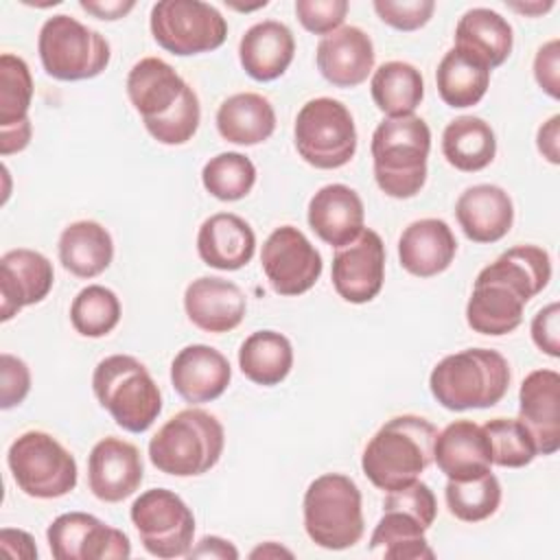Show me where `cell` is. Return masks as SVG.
I'll return each instance as SVG.
<instances>
[{
    "mask_svg": "<svg viewBox=\"0 0 560 560\" xmlns=\"http://www.w3.org/2000/svg\"><path fill=\"white\" fill-rule=\"evenodd\" d=\"M551 280V258L538 245H516L483 267L466 304V322L479 335L501 337L523 322L525 304Z\"/></svg>",
    "mask_w": 560,
    "mask_h": 560,
    "instance_id": "1",
    "label": "cell"
},
{
    "mask_svg": "<svg viewBox=\"0 0 560 560\" xmlns=\"http://www.w3.org/2000/svg\"><path fill=\"white\" fill-rule=\"evenodd\" d=\"M127 96L160 144L188 142L201 122L197 92L160 57H142L127 74Z\"/></svg>",
    "mask_w": 560,
    "mask_h": 560,
    "instance_id": "2",
    "label": "cell"
},
{
    "mask_svg": "<svg viewBox=\"0 0 560 560\" xmlns=\"http://www.w3.org/2000/svg\"><path fill=\"white\" fill-rule=\"evenodd\" d=\"M435 435V424L422 416L389 418L363 448V475L383 492L413 483L433 462Z\"/></svg>",
    "mask_w": 560,
    "mask_h": 560,
    "instance_id": "3",
    "label": "cell"
},
{
    "mask_svg": "<svg viewBox=\"0 0 560 560\" xmlns=\"http://www.w3.org/2000/svg\"><path fill=\"white\" fill-rule=\"evenodd\" d=\"M510 381V363L501 352L492 348H468L435 363L429 376V389L444 409H488L503 400Z\"/></svg>",
    "mask_w": 560,
    "mask_h": 560,
    "instance_id": "4",
    "label": "cell"
},
{
    "mask_svg": "<svg viewBox=\"0 0 560 560\" xmlns=\"http://www.w3.org/2000/svg\"><path fill=\"white\" fill-rule=\"evenodd\" d=\"M372 166L378 188L394 199L416 197L427 182L431 151L429 125L411 114L385 118L372 133Z\"/></svg>",
    "mask_w": 560,
    "mask_h": 560,
    "instance_id": "5",
    "label": "cell"
},
{
    "mask_svg": "<svg viewBox=\"0 0 560 560\" xmlns=\"http://www.w3.org/2000/svg\"><path fill=\"white\" fill-rule=\"evenodd\" d=\"M223 424L210 411L188 407L168 418L149 440L151 464L173 477H197L221 459Z\"/></svg>",
    "mask_w": 560,
    "mask_h": 560,
    "instance_id": "6",
    "label": "cell"
},
{
    "mask_svg": "<svg viewBox=\"0 0 560 560\" xmlns=\"http://www.w3.org/2000/svg\"><path fill=\"white\" fill-rule=\"evenodd\" d=\"M92 389L114 422L129 431H147L162 411V392L144 363L131 354H109L92 372Z\"/></svg>",
    "mask_w": 560,
    "mask_h": 560,
    "instance_id": "7",
    "label": "cell"
},
{
    "mask_svg": "<svg viewBox=\"0 0 560 560\" xmlns=\"http://www.w3.org/2000/svg\"><path fill=\"white\" fill-rule=\"evenodd\" d=\"M302 512L308 538L330 551L354 547L365 532L361 490L354 479L341 472L313 479L304 492Z\"/></svg>",
    "mask_w": 560,
    "mask_h": 560,
    "instance_id": "8",
    "label": "cell"
},
{
    "mask_svg": "<svg viewBox=\"0 0 560 560\" xmlns=\"http://www.w3.org/2000/svg\"><path fill=\"white\" fill-rule=\"evenodd\" d=\"M39 61L57 81H85L98 77L112 57L109 42L72 15L48 18L37 37Z\"/></svg>",
    "mask_w": 560,
    "mask_h": 560,
    "instance_id": "9",
    "label": "cell"
},
{
    "mask_svg": "<svg viewBox=\"0 0 560 560\" xmlns=\"http://www.w3.org/2000/svg\"><path fill=\"white\" fill-rule=\"evenodd\" d=\"M300 158L319 168L346 166L357 153V127L350 109L330 96L311 98L302 105L293 125Z\"/></svg>",
    "mask_w": 560,
    "mask_h": 560,
    "instance_id": "10",
    "label": "cell"
},
{
    "mask_svg": "<svg viewBox=\"0 0 560 560\" xmlns=\"http://www.w3.org/2000/svg\"><path fill=\"white\" fill-rule=\"evenodd\" d=\"M7 464L15 486L33 499H59L77 486L74 455L46 431H26L18 435Z\"/></svg>",
    "mask_w": 560,
    "mask_h": 560,
    "instance_id": "11",
    "label": "cell"
},
{
    "mask_svg": "<svg viewBox=\"0 0 560 560\" xmlns=\"http://www.w3.org/2000/svg\"><path fill=\"white\" fill-rule=\"evenodd\" d=\"M149 26L158 46L177 57L217 50L228 37L225 18L201 0H160L151 7Z\"/></svg>",
    "mask_w": 560,
    "mask_h": 560,
    "instance_id": "12",
    "label": "cell"
},
{
    "mask_svg": "<svg viewBox=\"0 0 560 560\" xmlns=\"http://www.w3.org/2000/svg\"><path fill=\"white\" fill-rule=\"evenodd\" d=\"M142 547L155 558L188 556L195 536L192 510L166 488L144 490L129 510Z\"/></svg>",
    "mask_w": 560,
    "mask_h": 560,
    "instance_id": "13",
    "label": "cell"
},
{
    "mask_svg": "<svg viewBox=\"0 0 560 560\" xmlns=\"http://www.w3.org/2000/svg\"><path fill=\"white\" fill-rule=\"evenodd\" d=\"M265 278L278 295H302L322 276V256L295 225L276 228L260 249Z\"/></svg>",
    "mask_w": 560,
    "mask_h": 560,
    "instance_id": "14",
    "label": "cell"
},
{
    "mask_svg": "<svg viewBox=\"0 0 560 560\" xmlns=\"http://www.w3.org/2000/svg\"><path fill=\"white\" fill-rule=\"evenodd\" d=\"M46 538L55 560H125L131 556L129 536L88 512L59 514L48 525Z\"/></svg>",
    "mask_w": 560,
    "mask_h": 560,
    "instance_id": "15",
    "label": "cell"
},
{
    "mask_svg": "<svg viewBox=\"0 0 560 560\" xmlns=\"http://www.w3.org/2000/svg\"><path fill=\"white\" fill-rule=\"evenodd\" d=\"M337 295L350 304L374 300L385 280V245L378 232L365 228L352 243L339 247L330 269Z\"/></svg>",
    "mask_w": 560,
    "mask_h": 560,
    "instance_id": "16",
    "label": "cell"
},
{
    "mask_svg": "<svg viewBox=\"0 0 560 560\" xmlns=\"http://www.w3.org/2000/svg\"><path fill=\"white\" fill-rule=\"evenodd\" d=\"M144 477L140 451L120 438L98 440L88 455V486L98 501L118 503L131 497Z\"/></svg>",
    "mask_w": 560,
    "mask_h": 560,
    "instance_id": "17",
    "label": "cell"
},
{
    "mask_svg": "<svg viewBox=\"0 0 560 560\" xmlns=\"http://www.w3.org/2000/svg\"><path fill=\"white\" fill-rule=\"evenodd\" d=\"M55 282L52 262L35 249L18 247L0 256V319L9 322L24 306L42 302Z\"/></svg>",
    "mask_w": 560,
    "mask_h": 560,
    "instance_id": "18",
    "label": "cell"
},
{
    "mask_svg": "<svg viewBox=\"0 0 560 560\" xmlns=\"http://www.w3.org/2000/svg\"><path fill=\"white\" fill-rule=\"evenodd\" d=\"M33 101V77L28 63L11 52L0 57V153L11 155L28 147L33 125L28 107Z\"/></svg>",
    "mask_w": 560,
    "mask_h": 560,
    "instance_id": "19",
    "label": "cell"
},
{
    "mask_svg": "<svg viewBox=\"0 0 560 560\" xmlns=\"http://www.w3.org/2000/svg\"><path fill=\"white\" fill-rule=\"evenodd\" d=\"M518 420L532 433L538 455H553L560 448V374L556 370H534L523 378Z\"/></svg>",
    "mask_w": 560,
    "mask_h": 560,
    "instance_id": "20",
    "label": "cell"
},
{
    "mask_svg": "<svg viewBox=\"0 0 560 560\" xmlns=\"http://www.w3.org/2000/svg\"><path fill=\"white\" fill-rule=\"evenodd\" d=\"M184 311L203 332L234 330L247 311V298L241 287L219 276H201L184 291Z\"/></svg>",
    "mask_w": 560,
    "mask_h": 560,
    "instance_id": "21",
    "label": "cell"
},
{
    "mask_svg": "<svg viewBox=\"0 0 560 560\" xmlns=\"http://www.w3.org/2000/svg\"><path fill=\"white\" fill-rule=\"evenodd\" d=\"M315 61L335 88H357L374 70V44L363 28L341 26L319 39Z\"/></svg>",
    "mask_w": 560,
    "mask_h": 560,
    "instance_id": "22",
    "label": "cell"
},
{
    "mask_svg": "<svg viewBox=\"0 0 560 560\" xmlns=\"http://www.w3.org/2000/svg\"><path fill=\"white\" fill-rule=\"evenodd\" d=\"M311 230L330 247L352 243L365 230V208L359 192L346 184H326L308 201Z\"/></svg>",
    "mask_w": 560,
    "mask_h": 560,
    "instance_id": "23",
    "label": "cell"
},
{
    "mask_svg": "<svg viewBox=\"0 0 560 560\" xmlns=\"http://www.w3.org/2000/svg\"><path fill=\"white\" fill-rule=\"evenodd\" d=\"M230 378V361L206 343L182 348L171 363L173 389L190 405L217 400L228 389Z\"/></svg>",
    "mask_w": 560,
    "mask_h": 560,
    "instance_id": "24",
    "label": "cell"
},
{
    "mask_svg": "<svg viewBox=\"0 0 560 560\" xmlns=\"http://www.w3.org/2000/svg\"><path fill=\"white\" fill-rule=\"evenodd\" d=\"M433 462L455 481L488 472L492 466V448L483 427L472 420H455L446 424L435 435Z\"/></svg>",
    "mask_w": 560,
    "mask_h": 560,
    "instance_id": "25",
    "label": "cell"
},
{
    "mask_svg": "<svg viewBox=\"0 0 560 560\" xmlns=\"http://www.w3.org/2000/svg\"><path fill=\"white\" fill-rule=\"evenodd\" d=\"M455 219L472 243H497L512 230L514 203L501 186L475 184L457 197Z\"/></svg>",
    "mask_w": 560,
    "mask_h": 560,
    "instance_id": "26",
    "label": "cell"
},
{
    "mask_svg": "<svg viewBox=\"0 0 560 560\" xmlns=\"http://www.w3.org/2000/svg\"><path fill=\"white\" fill-rule=\"evenodd\" d=\"M455 254V234L442 219L411 221L398 238V260L416 278H433L446 271Z\"/></svg>",
    "mask_w": 560,
    "mask_h": 560,
    "instance_id": "27",
    "label": "cell"
},
{
    "mask_svg": "<svg viewBox=\"0 0 560 560\" xmlns=\"http://www.w3.org/2000/svg\"><path fill=\"white\" fill-rule=\"evenodd\" d=\"M256 252V234L252 225L232 212L208 217L197 232V254L214 269L236 271L245 267Z\"/></svg>",
    "mask_w": 560,
    "mask_h": 560,
    "instance_id": "28",
    "label": "cell"
},
{
    "mask_svg": "<svg viewBox=\"0 0 560 560\" xmlns=\"http://www.w3.org/2000/svg\"><path fill=\"white\" fill-rule=\"evenodd\" d=\"M295 55V39L287 24L262 20L252 24L238 42V59L254 81H273L287 72Z\"/></svg>",
    "mask_w": 560,
    "mask_h": 560,
    "instance_id": "29",
    "label": "cell"
},
{
    "mask_svg": "<svg viewBox=\"0 0 560 560\" xmlns=\"http://www.w3.org/2000/svg\"><path fill=\"white\" fill-rule=\"evenodd\" d=\"M514 35L510 22L486 7L468 9L455 26V48L472 55L490 70L499 68L512 52Z\"/></svg>",
    "mask_w": 560,
    "mask_h": 560,
    "instance_id": "30",
    "label": "cell"
},
{
    "mask_svg": "<svg viewBox=\"0 0 560 560\" xmlns=\"http://www.w3.org/2000/svg\"><path fill=\"white\" fill-rule=\"evenodd\" d=\"M57 252L66 271L90 280L112 265L114 241L105 225L92 219H81L63 228L59 234Z\"/></svg>",
    "mask_w": 560,
    "mask_h": 560,
    "instance_id": "31",
    "label": "cell"
},
{
    "mask_svg": "<svg viewBox=\"0 0 560 560\" xmlns=\"http://www.w3.org/2000/svg\"><path fill=\"white\" fill-rule=\"evenodd\" d=\"M217 131L223 140L241 147H254L271 138L276 112L267 96L238 92L228 96L217 109Z\"/></svg>",
    "mask_w": 560,
    "mask_h": 560,
    "instance_id": "32",
    "label": "cell"
},
{
    "mask_svg": "<svg viewBox=\"0 0 560 560\" xmlns=\"http://www.w3.org/2000/svg\"><path fill=\"white\" fill-rule=\"evenodd\" d=\"M490 72L492 70L486 63L453 46L444 52L435 70L438 94L448 107H472L486 96Z\"/></svg>",
    "mask_w": 560,
    "mask_h": 560,
    "instance_id": "33",
    "label": "cell"
},
{
    "mask_svg": "<svg viewBox=\"0 0 560 560\" xmlns=\"http://www.w3.org/2000/svg\"><path fill=\"white\" fill-rule=\"evenodd\" d=\"M442 155L462 173L486 168L497 155V136L479 116H457L442 133Z\"/></svg>",
    "mask_w": 560,
    "mask_h": 560,
    "instance_id": "34",
    "label": "cell"
},
{
    "mask_svg": "<svg viewBox=\"0 0 560 560\" xmlns=\"http://www.w3.org/2000/svg\"><path fill=\"white\" fill-rule=\"evenodd\" d=\"M238 368L256 385H278L293 368V346L282 332L256 330L238 348Z\"/></svg>",
    "mask_w": 560,
    "mask_h": 560,
    "instance_id": "35",
    "label": "cell"
},
{
    "mask_svg": "<svg viewBox=\"0 0 560 560\" xmlns=\"http://www.w3.org/2000/svg\"><path fill=\"white\" fill-rule=\"evenodd\" d=\"M374 105L387 116H411L424 96V79L420 70L407 61L381 63L370 81Z\"/></svg>",
    "mask_w": 560,
    "mask_h": 560,
    "instance_id": "36",
    "label": "cell"
},
{
    "mask_svg": "<svg viewBox=\"0 0 560 560\" xmlns=\"http://www.w3.org/2000/svg\"><path fill=\"white\" fill-rule=\"evenodd\" d=\"M424 527L418 518L400 510H383L370 536V553L385 560H431L435 551L429 547Z\"/></svg>",
    "mask_w": 560,
    "mask_h": 560,
    "instance_id": "37",
    "label": "cell"
},
{
    "mask_svg": "<svg viewBox=\"0 0 560 560\" xmlns=\"http://www.w3.org/2000/svg\"><path fill=\"white\" fill-rule=\"evenodd\" d=\"M448 512L464 523H479L490 518L501 505V483L488 470L479 477L455 481L448 479L444 488Z\"/></svg>",
    "mask_w": 560,
    "mask_h": 560,
    "instance_id": "38",
    "label": "cell"
},
{
    "mask_svg": "<svg viewBox=\"0 0 560 560\" xmlns=\"http://www.w3.org/2000/svg\"><path fill=\"white\" fill-rule=\"evenodd\" d=\"M120 322V300L103 284H88L70 304V324L83 337H105Z\"/></svg>",
    "mask_w": 560,
    "mask_h": 560,
    "instance_id": "39",
    "label": "cell"
},
{
    "mask_svg": "<svg viewBox=\"0 0 560 560\" xmlns=\"http://www.w3.org/2000/svg\"><path fill=\"white\" fill-rule=\"evenodd\" d=\"M201 184L221 201H238L252 192L256 184V166L247 155L225 151L203 164Z\"/></svg>",
    "mask_w": 560,
    "mask_h": 560,
    "instance_id": "40",
    "label": "cell"
},
{
    "mask_svg": "<svg viewBox=\"0 0 560 560\" xmlns=\"http://www.w3.org/2000/svg\"><path fill=\"white\" fill-rule=\"evenodd\" d=\"M490 440L492 464L503 468H523L538 455L527 427L518 418H494L483 424Z\"/></svg>",
    "mask_w": 560,
    "mask_h": 560,
    "instance_id": "41",
    "label": "cell"
},
{
    "mask_svg": "<svg viewBox=\"0 0 560 560\" xmlns=\"http://www.w3.org/2000/svg\"><path fill=\"white\" fill-rule=\"evenodd\" d=\"M383 510L407 512L418 518L424 529H429L438 516V501L433 490L424 481L416 479L405 488L387 492V497L383 499Z\"/></svg>",
    "mask_w": 560,
    "mask_h": 560,
    "instance_id": "42",
    "label": "cell"
},
{
    "mask_svg": "<svg viewBox=\"0 0 560 560\" xmlns=\"http://www.w3.org/2000/svg\"><path fill=\"white\" fill-rule=\"evenodd\" d=\"M350 4L346 0H295L300 24L315 35H328L341 28Z\"/></svg>",
    "mask_w": 560,
    "mask_h": 560,
    "instance_id": "43",
    "label": "cell"
},
{
    "mask_svg": "<svg viewBox=\"0 0 560 560\" xmlns=\"http://www.w3.org/2000/svg\"><path fill=\"white\" fill-rule=\"evenodd\" d=\"M372 7L376 15L396 31H418L435 11L433 0H374Z\"/></svg>",
    "mask_w": 560,
    "mask_h": 560,
    "instance_id": "44",
    "label": "cell"
},
{
    "mask_svg": "<svg viewBox=\"0 0 560 560\" xmlns=\"http://www.w3.org/2000/svg\"><path fill=\"white\" fill-rule=\"evenodd\" d=\"M31 392V370L28 365L9 352L0 354V407L11 409Z\"/></svg>",
    "mask_w": 560,
    "mask_h": 560,
    "instance_id": "45",
    "label": "cell"
},
{
    "mask_svg": "<svg viewBox=\"0 0 560 560\" xmlns=\"http://www.w3.org/2000/svg\"><path fill=\"white\" fill-rule=\"evenodd\" d=\"M560 306L558 302H551L542 306L534 319H532V341L536 348L553 359L560 357Z\"/></svg>",
    "mask_w": 560,
    "mask_h": 560,
    "instance_id": "46",
    "label": "cell"
},
{
    "mask_svg": "<svg viewBox=\"0 0 560 560\" xmlns=\"http://www.w3.org/2000/svg\"><path fill=\"white\" fill-rule=\"evenodd\" d=\"M560 42L549 39L542 44L534 57V79L545 94L551 98L560 96Z\"/></svg>",
    "mask_w": 560,
    "mask_h": 560,
    "instance_id": "47",
    "label": "cell"
},
{
    "mask_svg": "<svg viewBox=\"0 0 560 560\" xmlns=\"http://www.w3.org/2000/svg\"><path fill=\"white\" fill-rule=\"evenodd\" d=\"M536 147L547 162L551 164L560 162V116L558 114H553L547 122L538 127Z\"/></svg>",
    "mask_w": 560,
    "mask_h": 560,
    "instance_id": "48",
    "label": "cell"
},
{
    "mask_svg": "<svg viewBox=\"0 0 560 560\" xmlns=\"http://www.w3.org/2000/svg\"><path fill=\"white\" fill-rule=\"evenodd\" d=\"M0 545L9 556H18V558H37V547L31 534H26L24 529H13V527H2L0 532Z\"/></svg>",
    "mask_w": 560,
    "mask_h": 560,
    "instance_id": "49",
    "label": "cell"
},
{
    "mask_svg": "<svg viewBox=\"0 0 560 560\" xmlns=\"http://www.w3.org/2000/svg\"><path fill=\"white\" fill-rule=\"evenodd\" d=\"M188 558H219V560H236L238 551L236 547L219 536H203L197 547H190Z\"/></svg>",
    "mask_w": 560,
    "mask_h": 560,
    "instance_id": "50",
    "label": "cell"
},
{
    "mask_svg": "<svg viewBox=\"0 0 560 560\" xmlns=\"http://www.w3.org/2000/svg\"><path fill=\"white\" fill-rule=\"evenodd\" d=\"M83 11L92 13L94 18L98 20H120L125 18L133 7L136 2L133 0H112V2H103V0H81L79 2Z\"/></svg>",
    "mask_w": 560,
    "mask_h": 560,
    "instance_id": "51",
    "label": "cell"
},
{
    "mask_svg": "<svg viewBox=\"0 0 560 560\" xmlns=\"http://www.w3.org/2000/svg\"><path fill=\"white\" fill-rule=\"evenodd\" d=\"M249 556H252V558H260V556H262V558H267V556H287V558H291L293 553H291L289 549H284V547H278L276 542H267V545L254 549Z\"/></svg>",
    "mask_w": 560,
    "mask_h": 560,
    "instance_id": "52",
    "label": "cell"
},
{
    "mask_svg": "<svg viewBox=\"0 0 560 560\" xmlns=\"http://www.w3.org/2000/svg\"><path fill=\"white\" fill-rule=\"evenodd\" d=\"M510 7L514 9V11H521V13H527V15H538V13H545V11H549L551 7H553V2H532V4H516V2H510Z\"/></svg>",
    "mask_w": 560,
    "mask_h": 560,
    "instance_id": "53",
    "label": "cell"
}]
</instances>
